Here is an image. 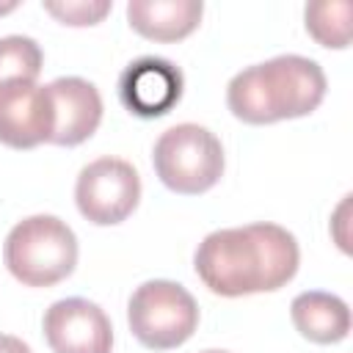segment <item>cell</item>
Masks as SVG:
<instances>
[{
	"label": "cell",
	"instance_id": "obj_1",
	"mask_svg": "<svg viewBox=\"0 0 353 353\" xmlns=\"http://www.w3.org/2000/svg\"><path fill=\"white\" fill-rule=\"evenodd\" d=\"M298 259L295 234L262 221L210 232L193 254V268L210 292L237 298L284 287L295 276Z\"/></svg>",
	"mask_w": 353,
	"mask_h": 353
},
{
	"label": "cell",
	"instance_id": "obj_2",
	"mask_svg": "<svg viewBox=\"0 0 353 353\" xmlns=\"http://www.w3.org/2000/svg\"><path fill=\"white\" fill-rule=\"evenodd\" d=\"M325 97V72L303 55H276L245 66L226 85L229 110L248 124H270L312 113Z\"/></svg>",
	"mask_w": 353,
	"mask_h": 353
},
{
	"label": "cell",
	"instance_id": "obj_3",
	"mask_svg": "<svg viewBox=\"0 0 353 353\" xmlns=\"http://www.w3.org/2000/svg\"><path fill=\"white\" fill-rule=\"evenodd\" d=\"M11 276L28 287H52L77 265V237L55 215H30L19 221L3 245Z\"/></svg>",
	"mask_w": 353,
	"mask_h": 353
},
{
	"label": "cell",
	"instance_id": "obj_4",
	"mask_svg": "<svg viewBox=\"0 0 353 353\" xmlns=\"http://www.w3.org/2000/svg\"><path fill=\"white\" fill-rule=\"evenodd\" d=\"M154 171L160 182L182 196H196L210 190L223 174V146L215 132L201 124L168 127L152 152Z\"/></svg>",
	"mask_w": 353,
	"mask_h": 353
},
{
	"label": "cell",
	"instance_id": "obj_5",
	"mask_svg": "<svg viewBox=\"0 0 353 353\" xmlns=\"http://www.w3.org/2000/svg\"><path fill=\"white\" fill-rule=\"evenodd\" d=\"M127 323L141 345L152 350H171L193 336L199 325V306L182 284L152 279L130 295Z\"/></svg>",
	"mask_w": 353,
	"mask_h": 353
},
{
	"label": "cell",
	"instance_id": "obj_6",
	"mask_svg": "<svg viewBox=\"0 0 353 353\" xmlns=\"http://www.w3.org/2000/svg\"><path fill=\"white\" fill-rule=\"evenodd\" d=\"M141 199V176L121 157H99L80 168L74 201L85 221L97 226L121 223Z\"/></svg>",
	"mask_w": 353,
	"mask_h": 353
},
{
	"label": "cell",
	"instance_id": "obj_7",
	"mask_svg": "<svg viewBox=\"0 0 353 353\" xmlns=\"http://www.w3.org/2000/svg\"><path fill=\"white\" fill-rule=\"evenodd\" d=\"M52 353H110L113 325L105 309L85 298L55 301L41 320Z\"/></svg>",
	"mask_w": 353,
	"mask_h": 353
},
{
	"label": "cell",
	"instance_id": "obj_8",
	"mask_svg": "<svg viewBox=\"0 0 353 353\" xmlns=\"http://www.w3.org/2000/svg\"><path fill=\"white\" fill-rule=\"evenodd\" d=\"M182 72L165 58L143 55L132 61L119 77L121 105L141 119L165 116L182 99Z\"/></svg>",
	"mask_w": 353,
	"mask_h": 353
},
{
	"label": "cell",
	"instance_id": "obj_9",
	"mask_svg": "<svg viewBox=\"0 0 353 353\" xmlns=\"http://www.w3.org/2000/svg\"><path fill=\"white\" fill-rule=\"evenodd\" d=\"M52 102L47 85L11 83L0 88V143L33 149L52 135Z\"/></svg>",
	"mask_w": 353,
	"mask_h": 353
},
{
	"label": "cell",
	"instance_id": "obj_10",
	"mask_svg": "<svg viewBox=\"0 0 353 353\" xmlns=\"http://www.w3.org/2000/svg\"><path fill=\"white\" fill-rule=\"evenodd\" d=\"M52 102V135L50 143L77 146L88 141L102 121V97L94 83L83 77H58L47 85Z\"/></svg>",
	"mask_w": 353,
	"mask_h": 353
},
{
	"label": "cell",
	"instance_id": "obj_11",
	"mask_svg": "<svg viewBox=\"0 0 353 353\" xmlns=\"http://www.w3.org/2000/svg\"><path fill=\"white\" fill-rule=\"evenodd\" d=\"M201 0H130L127 19L132 30L152 41H179L201 22Z\"/></svg>",
	"mask_w": 353,
	"mask_h": 353
},
{
	"label": "cell",
	"instance_id": "obj_12",
	"mask_svg": "<svg viewBox=\"0 0 353 353\" xmlns=\"http://www.w3.org/2000/svg\"><path fill=\"white\" fill-rule=\"evenodd\" d=\"M290 314L301 336L317 345H334L342 342L350 331V309L347 303L323 290H306L292 298Z\"/></svg>",
	"mask_w": 353,
	"mask_h": 353
},
{
	"label": "cell",
	"instance_id": "obj_13",
	"mask_svg": "<svg viewBox=\"0 0 353 353\" xmlns=\"http://www.w3.org/2000/svg\"><path fill=\"white\" fill-rule=\"evenodd\" d=\"M303 17H306V30L317 44L334 47V50H342L350 44V3L347 0L309 3Z\"/></svg>",
	"mask_w": 353,
	"mask_h": 353
},
{
	"label": "cell",
	"instance_id": "obj_14",
	"mask_svg": "<svg viewBox=\"0 0 353 353\" xmlns=\"http://www.w3.org/2000/svg\"><path fill=\"white\" fill-rule=\"evenodd\" d=\"M44 63V52L30 36H3L0 39V88L11 83H36Z\"/></svg>",
	"mask_w": 353,
	"mask_h": 353
},
{
	"label": "cell",
	"instance_id": "obj_15",
	"mask_svg": "<svg viewBox=\"0 0 353 353\" xmlns=\"http://www.w3.org/2000/svg\"><path fill=\"white\" fill-rule=\"evenodd\" d=\"M44 11L63 25H97L110 11V0H47Z\"/></svg>",
	"mask_w": 353,
	"mask_h": 353
},
{
	"label": "cell",
	"instance_id": "obj_16",
	"mask_svg": "<svg viewBox=\"0 0 353 353\" xmlns=\"http://www.w3.org/2000/svg\"><path fill=\"white\" fill-rule=\"evenodd\" d=\"M0 353H30V347L11 334H0Z\"/></svg>",
	"mask_w": 353,
	"mask_h": 353
},
{
	"label": "cell",
	"instance_id": "obj_17",
	"mask_svg": "<svg viewBox=\"0 0 353 353\" xmlns=\"http://www.w3.org/2000/svg\"><path fill=\"white\" fill-rule=\"evenodd\" d=\"M11 8H14V3H8V6H0V14H3V11H11Z\"/></svg>",
	"mask_w": 353,
	"mask_h": 353
},
{
	"label": "cell",
	"instance_id": "obj_18",
	"mask_svg": "<svg viewBox=\"0 0 353 353\" xmlns=\"http://www.w3.org/2000/svg\"><path fill=\"white\" fill-rule=\"evenodd\" d=\"M201 353H229V350H201Z\"/></svg>",
	"mask_w": 353,
	"mask_h": 353
}]
</instances>
